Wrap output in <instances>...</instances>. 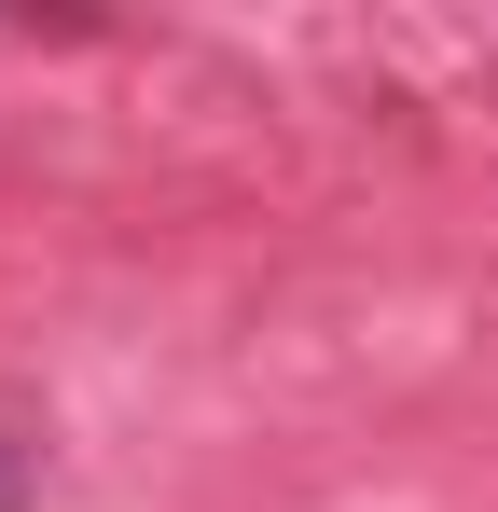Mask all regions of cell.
Segmentation results:
<instances>
[{
  "label": "cell",
  "mask_w": 498,
  "mask_h": 512,
  "mask_svg": "<svg viewBox=\"0 0 498 512\" xmlns=\"http://www.w3.org/2000/svg\"><path fill=\"white\" fill-rule=\"evenodd\" d=\"M28 485H42V471H28V443L0 429V512H28Z\"/></svg>",
  "instance_id": "1"
}]
</instances>
